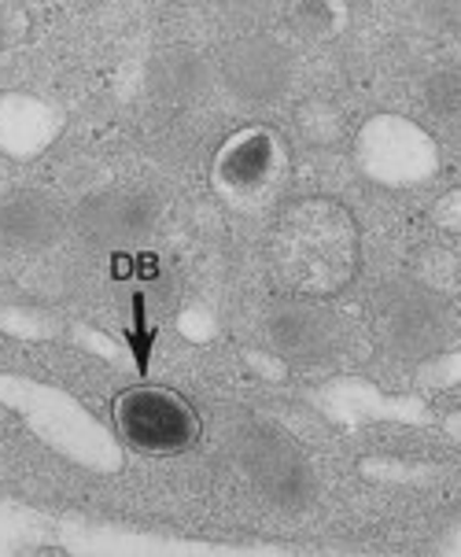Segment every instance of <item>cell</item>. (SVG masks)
Wrapping results in <instances>:
<instances>
[{"instance_id":"11","label":"cell","mask_w":461,"mask_h":557,"mask_svg":"<svg viewBox=\"0 0 461 557\" xmlns=\"http://www.w3.org/2000/svg\"><path fill=\"white\" fill-rule=\"evenodd\" d=\"M425 111L461 145V71H439L425 82Z\"/></svg>"},{"instance_id":"1","label":"cell","mask_w":461,"mask_h":557,"mask_svg":"<svg viewBox=\"0 0 461 557\" xmlns=\"http://www.w3.org/2000/svg\"><path fill=\"white\" fill-rule=\"evenodd\" d=\"M270 262L291 296H336L359 270V233L351 214L333 200L291 203L274 225Z\"/></svg>"},{"instance_id":"6","label":"cell","mask_w":461,"mask_h":557,"mask_svg":"<svg viewBox=\"0 0 461 557\" xmlns=\"http://www.w3.org/2000/svg\"><path fill=\"white\" fill-rule=\"evenodd\" d=\"M270 339H274V347L285 358L322 362V358H333L340 351L344 329L333 310H325L314 299L296 296L270 314Z\"/></svg>"},{"instance_id":"9","label":"cell","mask_w":461,"mask_h":557,"mask_svg":"<svg viewBox=\"0 0 461 557\" xmlns=\"http://www.w3.org/2000/svg\"><path fill=\"white\" fill-rule=\"evenodd\" d=\"M60 237V211L41 193H12L0 200V244L15 251H37Z\"/></svg>"},{"instance_id":"10","label":"cell","mask_w":461,"mask_h":557,"mask_svg":"<svg viewBox=\"0 0 461 557\" xmlns=\"http://www.w3.org/2000/svg\"><path fill=\"white\" fill-rule=\"evenodd\" d=\"M152 85L159 97L185 103L207 97V85H211V67H207V55L192 49H166L155 55L152 67Z\"/></svg>"},{"instance_id":"2","label":"cell","mask_w":461,"mask_h":557,"mask_svg":"<svg viewBox=\"0 0 461 557\" xmlns=\"http://www.w3.org/2000/svg\"><path fill=\"white\" fill-rule=\"evenodd\" d=\"M376 333L395 355L432 358L454 336V314L436 288L421 281H391L373 299Z\"/></svg>"},{"instance_id":"5","label":"cell","mask_w":461,"mask_h":557,"mask_svg":"<svg viewBox=\"0 0 461 557\" xmlns=\"http://www.w3.org/2000/svg\"><path fill=\"white\" fill-rule=\"evenodd\" d=\"M248 473L259 495L277 509H303L317 491L307 455L281 436H256L248 443Z\"/></svg>"},{"instance_id":"15","label":"cell","mask_w":461,"mask_h":557,"mask_svg":"<svg viewBox=\"0 0 461 557\" xmlns=\"http://www.w3.org/2000/svg\"><path fill=\"white\" fill-rule=\"evenodd\" d=\"M0 37H4V4H0Z\"/></svg>"},{"instance_id":"8","label":"cell","mask_w":461,"mask_h":557,"mask_svg":"<svg viewBox=\"0 0 461 557\" xmlns=\"http://www.w3.org/2000/svg\"><path fill=\"white\" fill-rule=\"evenodd\" d=\"M155 222V203L140 188H108L97 193L89 203H82V225L97 240L108 244H126L137 240L152 230Z\"/></svg>"},{"instance_id":"4","label":"cell","mask_w":461,"mask_h":557,"mask_svg":"<svg viewBox=\"0 0 461 557\" xmlns=\"http://www.w3.org/2000/svg\"><path fill=\"white\" fill-rule=\"evenodd\" d=\"M119 429L134 447L148 455H174L185 450L196 440V418L192 410L171 392L159 388H137L119 399Z\"/></svg>"},{"instance_id":"14","label":"cell","mask_w":461,"mask_h":557,"mask_svg":"<svg viewBox=\"0 0 461 557\" xmlns=\"http://www.w3.org/2000/svg\"><path fill=\"white\" fill-rule=\"evenodd\" d=\"M270 4L274 0H219V8L229 18H237V23H259V18H266V12H270Z\"/></svg>"},{"instance_id":"3","label":"cell","mask_w":461,"mask_h":557,"mask_svg":"<svg viewBox=\"0 0 461 557\" xmlns=\"http://www.w3.org/2000/svg\"><path fill=\"white\" fill-rule=\"evenodd\" d=\"M296 63L270 34H244L222 55V82L244 103H277L291 89Z\"/></svg>"},{"instance_id":"12","label":"cell","mask_w":461,"mask_h":557,"mask_svg":"<svg viewBox=\"0 0 461 557\" xmlns=\"http://www.w3.org/2000/svg\"><path fill=\"white\" fill-rule=\"evenodd\" d=\"M299 129H303V137L314 140V145H333V140L344 137L340 115H336L333 103H325V100H310L307 108L299 111Z\"/></svg>"},{"instance_id":"7","label":"cell","mask_w":461,"mask_h":557,"mask_svg":"<svg viewBox=\"0 0 461 557\" xmlns=\"http://www.w3.org/2000/svg\"><path fill=\"white\" fill-rule=\"evenodd\" d=\"M281 170H285L281 140L266 134V129H251V134L225 145L219 159V185L229 196H237V200L256 203L277 188Z\"/></svg>"},{"instance_id":"13","label":"cell","mask_w":461,"mask_h":557,"mask_svg":"<svg viewBox=\"0 0 461 557\" xmlns=\"http://www.w3.org/2000/svg\"><path fill=\"white\" fill-rule=\"evenodd\" d=\"M296 23L303 26V34H310V37L333 34L336 23H340V15H336V0H299Z\"/></svg>"}]
</instances>
